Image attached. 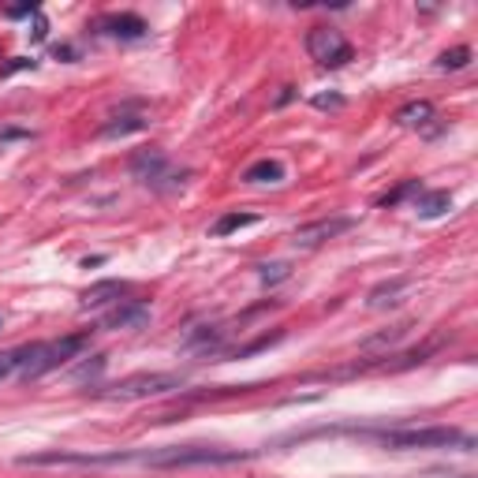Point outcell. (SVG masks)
<instances>
[{
  "label": "cell",
  "mask_w": 478,
  "mask_h": 478,
  "mask_svg": "<svg viewBox=\"0 0 478 478\" xmlns=\"http://www.w3.org/2000/svg\"><path fill=\"white\" fill-rule=\"evenodd\" d=\"M83 347H90V333H72V337H60V340L8 347V352H0V385H8V381H34L42 374H53L63 363H72L75 356H83Z\"/></svg>",
  "instance_id": "6da1fadb"
},
{
  "label": "cell",
  "mask_w": 478,
  "mask_h": 478,
  "mask_svg": "<svg viewBox=\"0 0 478 478\" xmlns=\"http://www.w3.org/2000/svg\"><path fill=\"white\" fill-rule=\"evenodd\" d=\"M247 453L220 449V444H165V449H135V463L142 467H217V463H239Z\"/></svg>",
  "instance_id": "7a4b0ae2"
},
{
  "label": "cell",
  "mask_w": 478,
  "mask_h": 478,
  "mask_svg": "<svg viewBox=\"0 0 478 478\" xmlns=\"http://www.w3.org/2000/svg\"><path fill=\"white\" fill-rule=\"evenodd\" d=\"M385 449H474V437L453 426H426V430H389L381 434Z\"/></svg>",
  "instance_id": "3957f363"
},
{
  "label": "cell",
  "mask_w": 478,
  "mask_h": 478,
  "mask_svg": "<svg viewBox=\"0 0 478 478\" xmlns=\"http://www.w3.org/2000/svg\"><path fill=\"white\" fill-rule=\"evenodd\" d=\"M307 53L310 60H317L322 68H344L347 60L356 56L352 42H347L337 26H310V34H307Z\"/></svg>",
  "instance_id": "277c9868"
},
{
  "label": "cell",
  "mask_w": 478,
  "mask_h": 478,
  "mask_svg": "<svg viewBox=\"0 0 478 478\" xmlns=\"http://www.w3.org/2000/svg\"><path fill=\"white\" fill-rule=\"evenodd\" d=\"M183 381L176 374H135V377H123L116 381L112 389H102L105 400H146V396H165L176 393Z\"/></svg>",
  "instance_id": "5b68a950"
},
{
  "label": "cell",
  "mask_w": 478,
  "mask_h": 478,
  "mask_svg": "<svg viewBox=\"0 0 478 478\" xmlns=\"http://www.w3.org/2000/svg\"><path fill=\"white\" fill-rule=\"evenodd\" d=\"M347 229H352V217H322V220H310V225H299L296 236H292V243L303 247V250H314V247L337 239Z\"/></svg>",
  "instance_id": "8992f818"
},
{
  "label": "cell",
  "mask_w": 478,
  "mask_h": 478,
  "mask_svg": "<svg viewBox=\"0 0 478 478\" xmlns=\"http://www.w3.org/2000/svg\"><path fill=\"white\" fill-rule=\"evenodd\" d=\"M132 176H135L139 183H146V187H169L165 180H172L176 172H172L169 157H165L161 150H139V153L132 157Z\"/></svg>",
  "instance_id": "52a82bcc"
},
{
  "label": "cell",
  "mask_w": 478,
  "mask_h": 478,
  "mask_svg": "<svg viewBox=\"0 0 478 478\" xmlns=\"http://www.w3.org/2000/svg\"><path fill=\"white\" fill-rule=\"evenodd\" d=\"M98 30H102V34H109V38H120V42H139V38H146V23L139 15H132V12L105 15L98 23Z\"/></svg>",
  "instance_id": "ba28073f"
},
{
  "label": "cell",
  "mask_w": 478,
  "mask_h": 478,
  "mask_svg": "<svg viewBox=\"0 0 478 478\" xmlns=\"http://www.w3.org/2000/svg\"><path fill=\"white\" fill-rule=\"evenodd\" d=\"M150 322V307L139 299H120V307L105 317V329H142Z\"/></svg>",
  "instance_id": "9c48e42d"
},
{
  "label": "cell",
  "mask_w": 478,
  "mask_h": 478,
  "mask_svg": "<svg viewBox=\"0 0 478 478\" xmlns=\"http://www.w3.org/2000/svg\"><path fill=\"white\" fill-rule=\"evenodd\" d=\"M127 292L123 280H102V284H90L83 292V307H105V303H120V296Z\"/></svg>",
  "instance_id": "30bf717a"
},
{
  "label": "cell",
  "mask_w": 478,
  "mask_h": 478,
  "mask_svg": "<svg viewBox=\"0 0 478 478\" xmlns=\"http://www.w3.org/2000/svg\"><path fill=\"white\" fill-rule=\"evenodd\" d=\"M142 127H150V120L142 116V112H132V109H123V112H116L105 127H102V135L105 139H116V135H132V132H142Z\"/></svg>",
  "instance_id": "8fae6325"
},
{
  "label": "cell",
  "mask_w": 478,
  "mask_h": 478,
  "mask_svg": "<svg viewBox=\"0 0 478 478\" xmlns=\"http://www.w3.org/2000/svg\"><path fill=\"white\" fill-rule=\"evenodd\" d=\"M449 210H453V195H449V190H430V195H423V190H419V199H415V213L419 217L434 220V217L449 213Z\"/></svg>",
  "instance_id": "7c38bea8"
},
{
  "label": "cell",
  "mask_w": 478,
  "mask_h": 478,
  "mask_svg": "<svg viewBox=\"0 0 478 478\" xmlns=\"http://www.w3.org/2000/svg\"><path fill=\"white\" fill-rule=\"evenodd\" d=\"M434 120H437V112H434L430 102H411V105H404L396 112V123L400 127H415V132H419V127H430Z\"/></svg>",
  "instance_id": "4fadbf2b"
},
{
  "label": "cell",
  "mask_w": 478,
  "mask_h": 478,
  "mask_svg": "<svg viewBox=\"0 0 478 478\" xmlns=\"http://www.w3.org/2000/svg\"><path fill=\"white\" fill-rule=\"evenodd\" d=\"M284 180V165L273 161V157H262L243 172V183H280Z\"/></svg>",
  "instance_id": "5bb4252c"
},
{
  "label": "cell",
  "mask_w": 478,
  "mask_h": 478,
  "mask_svg": "<svg viewBox=\"0 0 478 478\" xmlns=\"http://www.w3.org/2000/svg\"><path fill=\"white\" fill-rule=\"evenodd\" d=\"M407 288V277H396V280H389V284H377V288L370 292V307L374 310H381V307H389V303H396V296Z\"/></svg>",
  "instance_id": "9a60e30c"
},
{
  "label": "cell",
  "mask_w": 478,
  "mask_h": 478,
  "mask_svg": "<svg viewBox=\"0 0 478 478\" xmlns=\"http://www.w3.org/2000/svg\"><path fill=\"white\" fill-rule=\"evenodd\" d=\"M250 225H259V217H254V213H225L213 225V236H232V232L250 229Z\"/></svg>",
  "instance_id": "2e32d148"
},
{
  "label": "cell",
  "mask_w": 478,
  "mask_h": 478,
  "mask_svg": "<svg viewBox=\"0 0 478 478\" xmlns=\"http://www.w3.org/2000/svg\"><path fill=\"white\" fill-rule=\"evenodd\" d=\"M467 60H471V49H467V45H456V49H449V53H441L437 68H441V72H460V68H467Z\"/></svg>",
  "instance_id": "e0dca14e"
},
{
  "label": "cell",
  "mask_w": 478,
  "mask_h": 478,
  "mask_svg": "<svg viewBox=\"0 0 478 478\" xmlns=\"http://www.w3.org/2000/svg\"><path fill=\"white\" fill-rule=\"evenodd\" d=\"M213 344H220V329H213V326H199L187 337V347H213Z\"/></svg>",
  "instance_id": "ac0fdd59"
},
{
  "label": "cell",
  "mask_w": 478,
  "mask_h": 478,
  "mask_svg": "<svg viewBox=\"0 0 478 478\" xmlns=\"http://www.w3.org/2000/svg\"><path fill=\"white\" fill-rule=\"evenodd\" d=\"M288 262H269V266H262V284H266V288H269V284H280V280H288Z\"/></svg>",
  "instance_id": "d6986e66"
},
{
  "label": "cell",
  "mask_w": 478,
  "mask_h": 478,
  "mask_svg": "<svg viewBox=\"0 0 478 478\" xmlns=\"http://www.w3.org/2000/svg\"><path fill=\"white\" fill-rule=\"evenodd\" d=\"M102 370H105V359H102V356H93V363H83V366L72 374V381H75V385H83V381H93Z\"/></svg>",
  "instance_id": "ffe728a7"
},
{
  "label": "cell",
  "mask_w": 478,
  "mask_h": 478,
  "mask_svg": "<svg viewBox=\"0 0 478 478\" xmlns=\"http://www.w3.org/2000/svg\"><path fill=\"white\" fill-rule=\"evenodd\" d=\"M415 190H423L419 180H407V183H400V187L393 190V195H381V206H396V202H404L407 195H415Z\"/></svg>",
  "instance_id": "44dd1931"
},
{
  "label": "cell",
  "mask_w": 478,
  "mask_h": 478,
  "mask_svg": "<svg viewBox=\"0 0 478 478\" xmlns=\"http://www.w3.org/2000/svg\"><path fill=\"white\" fill-rule=\"evenodd\" d=\"M340 105H344L340 93H317L314 98V109H340Z\"/></svg>",
  "instance_id": "7402d4cb"
},
{
  "label": "cell",
  "mask_w": 478,
  "mask_h": 478,
  "mask_svg": "<svg viewBox=\"0 0 478 478\" xmlns=\"http://www.w3.org/2000/svg\"><path fill=\"white\" fill-rule=\"evenodd\" d=\"M34 12H38L34 5H19V8H8L5 15H8V19H19V15H34Z\"/></svg>",
  "instance_id": "603a6c76"
}]
</instances>
